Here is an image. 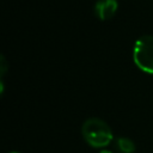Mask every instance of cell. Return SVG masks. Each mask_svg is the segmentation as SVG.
<instances>
[{"label": "cell", "instance_id": "1", "mask_svg": "<svg viewBox=\"0 0 153 153\" xmlns=\"http://www.w3.org/2000/svg\"><path fill=\"white\" fill-rule=\"evenodd\" d=\"M84 140L94 148H103L112 141V130L106 122L100 118H87L81 127Z\"/></svg>", "mask_w": 153, "mask_h": 153}, {"label": "cell", "instance_id": "7", "mask_svg": "<svg viewBox=\"0 0 153 153\" xmlns=\"http://www.w3.org/2000/svg\"><path fill=\"white\" fill-rule=\"evenodd\" d=\"M10 153H19V152H10Z\"/></svg>", "mask_w": 153, "mask_h": 153}, {"label": "cell", "instance_id": "2", "mask_svg": "<svg viewBox=\"0 0 153 153\" xmlns=\"http://www.w3.org/2000/svg\"><path fill=\"white\" fill-rule=\"evenodd\" d=\"M133 60L142 72L153 74V36H141L134 44Z\"/></svg>", "mask_w": 153, "mask_h": 153}, {"label": "cell", "instance_id": "5", "mask_svg": "<svg viewBox=\"0 0 153 153\" xmlns=\"http://www.w3.org/2000/svg\"><path fill=\"white\" fill-rule=\"evenodd\" d=\"M0 71H1V78L4 76V73L7 71V62L4 56H1V62H0Z\"/></svg>", "mask_w": 153, "mask_h": 153}, {"label": "cell", "instance_id": "4", "mask_svg": "<svg viewBox=\"0 0 153 153\" xmlns=\"http://www.w3.org/2000/svg\"><path fill=\"white\" fill-rule=\"evenodd\" d=\"M115 146L120 153H134L135 152V143L129 137H124V136L117 137L115 141Z\"/></svg>", "mask_w": 153, "mask_h": 153}, {"label": "cell", "instance_id": "3", "mask_svg": "<svg viewBox=\"0 0 153 153\" xmlns=\"http://www.w3.org/2000/svg\"><path fill=\"white\" fill-rule=\"evenodd\" d=\"M117 7V0H97L93 6V12L98 19L108 20L116 14Z\"/></svg>", "mask_w": 153, "mask_h": 153}, {"label": "cell", "instance_id": "6", "mask_svg": "<svg viewBox=\"0 0 153 153\" xmlns=\"http://www.w3.org/2000/svg\"><path fill=\"white\" fill-rule=\"evenodd\" d=\"M99 153H112L111 151H108V149H103V151H100Z\"/></svg>", "mask_w": 153, "mask_h": 153}]
</instances>
